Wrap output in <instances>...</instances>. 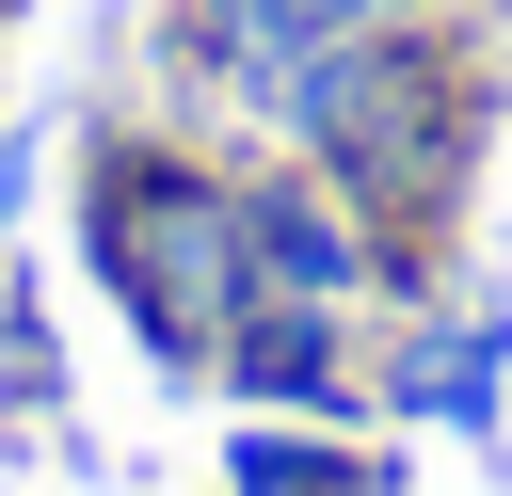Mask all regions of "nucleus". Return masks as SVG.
I'll return each mask as SVG.
<instances>
[{
	"mask_svg": "<svg viewBox=\"0 0 512 496\" xmlns=\"http://www.w3.org/2000/svg\"><path fill=\"white\" fill-rule=\"evenodd\" d=\"M80 272L128 304L144 368L208 384V352L256 304V224H240V160L192 128H96L80 144Z\"/></svg>",
	"mask_w": 512,
	"mask_h": 496,
	"instance_id": "obj_2",
	"label": "nucleus"
},
{
	"mask_svg": "<svg viewBox=\"0 0 512 496\" xmlns=\"http://www.w3.org/2000/svg\"><path fill=\"white\" fill-rule=\"evenodd\" d=\"M208 384H224L240 416H352V432H368V304H288V288H256L240 336L208 352Z\"/></svg>",
	"mask_w": 512,
	"mask_h": 496,
	"instance_id": "obj_6",
	"label": "nucleus"
},
{
	"mask_svg": "<svg viewBox=\"0 0 512 496\" xmlns=\"http://www.w3.org/2000/svg\"><path fill=\"white\" fill-rule=\"evenodd\" d=\"M0 16H16V0H0Z\"/></svg>",
	"mask_w": 512,
	"mask_h": 496,
	"instance_id": "obj_9",
	"label": "nucleus"
},
{
	"mask_svg": "<svg viewBox=\"0 0 512 496\" xmlns=\"http://www.w3.org/2000/svg\"><path fill=\"white\" fill-rule=\"evenodd\" d=\"M224 496H400V448H368L352 416H240Z\"/></svg>",
	"mask_w": 512,
	"mask_h": 496,
	"instance_id": "obj_7",
	"label": "nucleus"
},
{
	"mask_svg": "<svg viewBox=\"0 0 512 496\" xmlns=\"http://www.w3.org/2000/svg\"><path fill=\"white\" fill-rule=\"evenodd\" d=\"M16 192H32V144H16V128H0V224H16Z\"/></svg>",
	"mask_w": 512,
	"mask_h": 496,
	"instance_id": "obj_8",
	"label": "nucleus"
},
{
	"mask_svg": "<svg viewBox=\"0 0 512 496\" xmlns=\"http://www.w3.org/2000/svg\"><path fill=\"white\" fill-rule=\"evenodd\" d=\"M240 224H256V288L288 304H384V224L320 176V160H240Z\"/></svg>",
	"mask_w": 512,
	"mask_h": 496,
	"instance_id": "obj_5",
	"label": "nucleus"
},
{
	"mask_svg": "<svg viewBox=\"0 0 512 496\" xmlns=\"http://www.w3.org/2000/svg\"><path fill=\"white\" fill-rule=\"evenodd\" d=\"M368 416L384 432H496L512 416V304H384L368 320Z\"/></svg>",
	"mask_w": 512,
	"mask_h": 496,
	"instance_id": "obj_4",
	"label": "nucleus"
},
{
	"mask_svg": "<svg viewBox=\"0 0 512 496\" xmlns=\"http://www.w3.org/2000/svg\"><path fill=\"white\" fill-rule=\"evenodd\" d=\"M336 32H352L336 0H160V96H176V112H224L240 144H272L288 80H304Z\"/></svg>",
	"mask_w": 512,
	"mask_h": 496,
	"instance_id": "obj_3",
	"label": "nucleus"
},
{
	"mask_svg": "<svg viewBox=\"0 0 512 496\" xmlns=\"http://www.w3.org/2000/svg\"><path fill=\"white\" fill-rule=\"evenodd\" d=\"M480 144H496V48L464 16H384V32H336L288 80L256 160H320L384 240H448L464 192H480Z\"/></svg>",
	"mask_w": 512,
	"mask_h": 496,
	"instance_id": "obj_1",
	"label": "nucleus"
}]
</instances>
